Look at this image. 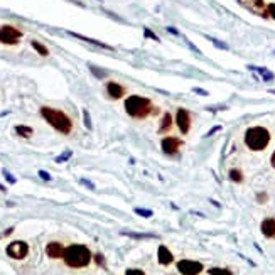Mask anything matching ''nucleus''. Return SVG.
<instances>
[{"label":"nucleus","instance_id":"f257e3e1","mask_svg":"<svg viewBox=\"0 0 275 275\" xmlns=\"http://www.w3.org/2000/svg\"><path fill=\"white\" fill-rule=\"evenodd\" d=\"M270 140H272V133L263 125H254L245 130L243 142L252 152H263L270 146Z\"/></svg>","mask_w":275,"mask_h":275},{"label":"nucleus","instance_id":"f03ea898","mask_svg":"<svg viewBox=\"0 0 275 275\" xmlns=\"http://www.w3.org/2000/svg\"><path fill=\"white\" fill-rule=\"evenodd\" d=\"M39 113H41V117H42L54 130H58L59 133H63V135H69V133H71L73 122L64 111L49 108V106H41Z\"/></svg>","mask_w":275,"mask_h":275},{"label":"nucleus","instance_id":"7ed1b4c3","mask_svg":"<svg viewBox=\"0 0 275 275\" xmlns=\"http://www.w3.org/2000/svg\"><path fill=\"white\" fill-rule=\"evenodd\" d=\"M125 111L135 120H144L148 115L154 111V105H152V100L142 95H130L125 98Z\"/></svg>","mask_w":275,"mask_h":275},{"label":"nucleus","instance_id":"20e7f679","mask_svg":"<svg viewBox=\"0 0 275 275\" xmlns=\"http://www.w3.org/2000/svg\"><path fill=\"white\" fill-rule=\"evenodd\" d=\"M63 260L71 269H83L91 262V252L85 245H71V247L64 248Z\"/></svg>","mask_w":275,"mask_h":275},{"label":"nucleus","instance_id":"39448f33","mask_svg":"<svg viewBox=\"0 0 275 275\" xmlns=\"http://www.w3.org/2000/svg\"><path fill=\"white\" fill-rule=\"evenodd\" d=\"M22 39V31H19L14 25H0V44H5V46H16L19 41Z\"/></svg>","mask_w":275,"mask_h":275},{"label":"nucleus","instance_id":"423d86ee","mask_svg":"<svg viewBox=\"0 0 275 275\" xmlns=\"http://www.w3.org/2000/svg\"><path fill=\"white\" fill-rule=\"evenodd\" d=\"M176 267L181 275H199L204 270L203 263L196 262V260H179Z\"/></svg>","mask_w":275,"mask_h":275},{"label":"nucleus","instance_id":"0eeeda50","mask_svg":"<svg viewBox=\"0 0 275 275\" xmlns=\"http://www.w3.org/2000/svg\"><path fill=\"white\" fill-rule=\"evenodd\" d=\"M183 140L179 137H174V135H167L164 139L161 140V148L166 155H176L179 154L181 147H183Z\"/></svg>","mask_w":275,"mask_h":275},{"label":"nucleus","instance_id":"6e6552de","mask_svg":"<svg viewBox=\"0 0 275 275\" xmlns=\"http://www.w3.org/2000/svg\"><path fill=\"white\" fill-rule=\"evenodd\" d=\"M191 124H192V118H191V111L188 108H177L176 111V125L179 128V132L183 135H188L189 130H191Z\"/></svg>","mask_w":275,"mask_h":275},{"label":"nucleus","instance_id":"1a4fd4ad","mask_svg":"<svg viewBox=\"0 0 275 275\" xmlns=\"http://www.w3.org/2000/svg\"><path fill=\"white\" fill-rule=\"evenodd\" d=\"M27 254H29V245L25 243V241L17 240V241H12V243L7 247V255L14 260L25 258L27 257Z\"/></svg>","mask_w":275,"mask_h":275},{"label":"nucleus","instance_id":"9d476101","mask_svg":"<svg viewBox=\"0 0 275 275\" xmlns=\"http://www.w3.org/2000/svg\"><path fill=\"white\" fill-rule=\"evenodd\" d=\"M105 90L110 100H120V98H124L125 93H127V88H125L124 85L117 83V81H108Z\"/></svg>","mask_w":275,"mask_h":275},{"label":"nucleus","instance_id":"9b49d317","mask_svg":"<svg viewBox=\"0 0 275 275\" xmlns=\"http://www.w3.org/2000/svg\"><path fill=\"white\" fill-rule=\"evenodd\" d=\"M260 232L265 238H275V218H265L260 225Z\"/></svg>","mask_w":275,"mask_h":275},{"label":"nucleus","instance_id":"f8f14e48","mask_svg":"<svg viewBox=\"0 0 275 275\" xmlns=\"http://www.w3.org/2000/svg\"><path fill=\"white\" fill-rule=\"evenodd\" d=\"M157 260L161 265L167 267L174 262V255L170 254V250L166 247V245H161V247H159V252H157Z\"/></svg>","mask_w":275,"mask_h":275},{"label":"nucleus","instance_id":"ddd939ff","mask_svg":"<svg viewBox=\"0 0 275 275\" xmlns=\"http://www.w3.org/2000/svg\"><path fill=\"white\" fill-rule=\"evenodd\" d=\"M46 254L49 258H61L63 254H64V248H63V245L59 241H51L46 247Z\"/></svg>","mask_w":275,"mask_h":275},{"label":"nucleus","instance_id":"4468645a","mask_svg":"<svg viewBox=\"0 0 275 275\" xmlns=\"http://www.w3.org/2000/svg\"><path fill=\"white\" fill-rule=\"evenodd\" d=\"M172 125H174V120H172V115L169 113V111H166L164 115H162V118H161V124H159V130L157 132L159 133H169L170 130H172Z\"/></svg>","mask_w":275,"mask_h":275},{"label":"nucleus","instance_id":"2eb2a0df","mask_svg":"<svg viewBox=\"0 0 275 275\" xmlns=\"http://www.w3.org/2000/svg\"><path fill=\"white\" fill-rule=\"evenodd\" d=\"M69 34L74 36V37H78V39H81V41H85V42H90V44H93V46H98V47H103V49L113 51V47L108 46V44H105V42H102V41H96V39H91V37H86V36L76 34V32H69Z\"/></svg>","mask_w":275,"mask_h":275},{"label":"nucleus","instance_id":"dca6fc26","mask_svg":"<svg viewBox=\"0 0 275 275\" xmlns=\"http://www.w3.org/2000/svg\"><path fill=\"white\" fill-rule=\"evenodd\" d=\"M228 177H230V181L235 184L243 183V172H241V169H236V167H233V169L228 170Z\"/></svg>","mask_w":275,"mask_h":275},{"label":"nucleus","instance_id":"f3484780","mask_svg":"<svg viewBox=\"0 0 275 275\" xmlns=\"http://www.w3.org/2000/svg\"><path fill=\"white\" fill-rule=\"evenodd\" d=\"M31 46H32V49H34L37 54L44 56V58H46V56H49V49H47L42 42H39V41H31Z\"/></svg>","mask_w":275,"mask_h":275},{"label":"nucleus","instance_id":"a211bd4d","mask_svg":"<svg viewBox=\"0 0 275 275\" xmlns=\"http://www.w3.org/2000/svg\"><path fill=\"white\" fill-rule=\"evenodd\" d=\"M16 132H17V135L24 137V139H29V137H32L34 130H32L31 127H27V125H17V127H16Z\"/></svg>","mask_w":275,"mask_h":275},{"label":"nucleus","instance_id":"6ab92c4d","mask_svg":"<svg viewBox=\"0 0 275 275\" xmlns=\"http://www.w3.org/2000/svg\"><path fill=\"white\" fill-rule=\"evenodd\" d=\"M210 275H233V272L230 269H221V267H213V269L208 270Z\"/></svg>","mask_w":275,"mask_h":275},{"label":"nucleus","instance_id":"aec40b11","mask_svg":"<svg viewBox=\"0 0 275 275\" xmlns=\"http://www.w3.org/2000/svg\"><path fill=\"white\" fill-rule=\"evenodd\" d=\"M250 69H257L258 73H262L263 80H265V81H272L274 80V73H270L269 69H265V68H252V66H250Z\"/></svg>","mask_w":275,"mask_h":275},{"label":"nucleus","instance_id":"412c9836","mask_svg":"<svg viewBox=\"0 0 275 275\" xmlns=\"http://www.w3.org/2000/svg\"><path fill=\"white\" fill-rule=\"evenodd\" d=\"M263 16L270 17V19H274V21H275V3H269V5H267L265 14H263Z\"/></svg>","mask_w":275,"mask_h":275},{"label":"nucleus","instance_id":"4be33fe9","mask_svg":"<svg viewBox=\"0 0 275 275\" xmlns=\"http://www.w3.org/2000/svg\"><path fill=\"white\" fill-rule=\"evenodd\" d=\"M135 213L140 214V216H144V218L154 216V211H150V210H142V208H135Z\"/></svg>","mask_w":275,"mask_h":275},{"label":"nucleus","instance_id":"5701e85b","mask_svg":"<svg viewBox=\"0 0 275 275\" xmlns=\"http://www.w3.org/2000/svg\"><path fill=\"white\" fill-rule=\"evenodd\" d=\"M144 34H146V37H148V39H152V41H155V42H159V37L155 36L148 27H144Z\"/></svg>","mask_w":275,"mask_h":275},{"label":"nucleus","instance_id":"b1692460","mask_svg":"<svg viewBox=\"0 0 275 275\" xmlns=\"http://www.w3.org/2000/svg\"><path fill=\"white\" fill-rule=\"evenodd\" d=\"M83 120H85V125H86V128H91V118H90V113H88V110H83Z\"/></svg>","mask_w":275,"mask_h":275},{"label":"nucleus","instance_id":"393cba45","mask_svg":"<svg viewBox=\"0 0 275 275\" xmlns=\"http://www.w3.org/2000/svg\"><path fill=\"white\" fill-rule=\"evenodd\" d=\"M267 199H269V194H267V192H258V194H257V203L258 204L267 203Z\"/></svg>","mask_w":275,"mask_h":275},{"label":"nucleus","instance_id":"a878e982","mask_svg":"<svg viewBox=\"0 0 275 275\" xmlns=\"http://www.w3.org/2000/svg\"><path fill=\"white\" fill-rule=\"evenodd\" d=\"M90 69H91V71L93 73H95V76L96 78H105V71H102V69H98V68H95V66H90Z\"/></svg>","mask_w":275,"mask_h":275},{"label":"nucleus","instance_id":"bb28decb","mask_svg":"<svg viewBox=\"0 0 275 275\" xmlns=\"http://www.w3.org/2000/svg\"><path fill=\"white\" fill-rule=\"evenodd\" d=\"M125 275H146V274L140 269H128L127 272H125Z\"/></svg>","mask_w":275,"mask_h":275},{"label":"nucleus","instance_id":"cd10ccee","mask_svg":"<svg viewBox=\"0 0 275 275\" xmlns=\"http://www.w3.org/2000/svg\"><path fill=\"white\" fill-rule=\"evenodd\" d=\"M69 157H71V152L68 150V152H64L63 155H59V157L56 159V162H64V161H68Z\"/></svg>","mask_w":275,"mask_h":275},{"label":"nucleus","instance_id":"c85d7f7f","mask_svg":"<svg viewBox=\"0 0 275 275\" xmlns=\"http://www.w3.org/2000/svg\"><path fill=\"white\" fill-rule=\"evenodd\" d=\"M127 236H133V238H152V235H137V233H124Z\"/></svg>","mask_w":275,"mask_h":275},{"label":"nucleus","instance_id":"c756f323","mask_svg":"<svg viewBox=\"0 0 275 275\" xmlns=\"http://www.w3.org/2000/svg\"><path fill=\"white\" fill-rule=\"evenodd\" d=\"M3 176H5V179L9 181L10 184H14V183H16V177H14L12 174H9V172H3Z\"/></svg>","mask_w":275,"mask_h":275},{"label":"nucleus","instance_id":"7c9ffc66","mask_svg":"<svg viewBox=\"0 0 275 275\" xmlns=\"http://www.w3.org/2000/svg\"><path fill=\"white\" fill-rule=\"evenodd\" d=\"M218 130H221V125H216V127H213V128L210 130V132L206 133V135H208V137H210V135H213V133H216Z\"/></svg>","mask_w":275,"mask_h":275},{"label":"nucleus","instance_id":"2f4dec72","mask_svg":"<svg viewBox=\"0 0 275 275\" xmlns=\"http://www.w3.org/2000/svg\"><path fill=\"white\" fill-rule=\"evenodd\" d=\"M39 176L42 177V179H46V181H49L51 179V176L47 172H44V170H39Z\"/></svg>","mask_w":275,"mask_h":275},{"label":"nucleus","instance_id":"473e14b6","mask_svg":"<svg viewBox=\"0 0 275 275\" xmlns=\"http://www.w3.org/2000/svg\"><path fill=\"white\" fill-rule=\"evenodd\" d=\"M96 262H98V265H103V263H105V260H103V257H102V255H96Z\"/></svg>","mask_w":275,"mask_h":275},{"label":"nucleus","instance_id":"72a5a7b5","mask_svg":"<svg viewBox=\"0 0 275 275\" xmlns=\"http://www.w3.org/2000/svg\"><path fill=\"white\" fill-rule=\"evenodd\" d=\"M270 166L275 169V150L272 152V155H270Z\"/></svg>","mask_w":275,"mask_h":275},{"label":"nucleus","instance_id":"f704fd0d","mask_svg":"<svg viewBox=\"0 0 275 275\" xmlns=\"http://www.w3.org/2000/svg\"><path fill=\"white\" fill-rule=\"evenodd\" d=\"M167 31L172 32V34H176V36H179V31H177V29H174V27H167Z\"/></svg>","mask_w":275,"mask_h":275},{"label":"nucleus","instance_id":"c9c22d12","mask_svg":"<svg viewBox=\"0 0 275 275\" xmlns=\"http://www.w3.org/2000/svg\"><path fill=\"white\" fill-rule=\"evenodd\" d=\"M270 93H274V95H275V90H270Z\"/></svg>","mask_w":275,"mask_h":275}]
</instances>
